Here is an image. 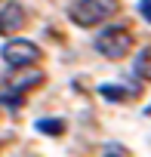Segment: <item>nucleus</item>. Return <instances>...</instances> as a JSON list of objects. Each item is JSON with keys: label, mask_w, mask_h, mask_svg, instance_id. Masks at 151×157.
<instances>
[{"label": "nucleus", "mask_w": 151, "mask_h": 157, "mask_svg": "<svg viewBox=\"0 0 151 157\" xmlns=\"http://www.w3.org/2000/svg\"><path fill=\"white\" fill-rule=\"evenodd\" d=\"M120 10V0H77L71 6V22L77 28H96L99 22H108Z\"/></svg>", "instance_id": "obj_1"}, {"label": "nucleus", "mask_w": 151, "mask_h": 157, "mask_svg": "<svg viewBox=\"0 0 151 157\" xmlns=\"http://www.w3.org/2000/svg\"><path fill=\"white\" fill-rule=\"evenodd\" d=\"M96 49L105 56V59H123L130 49H133V37L123 25H108L99 31L96 37Z\"/></svg>", "instance_id": "obj_2"}, {"label": "nucleus", "mask_w": 151, "mask_h": 157, "mask_svg": "<svg viewBox=\"0 0 151 157\" xmlns=\"http://www.w3.org/2000/svg\"><path fill=\"white\" fill-rule=\"evenodd\" d=\"M40 46L37 43H31V40H10L6 46H3V62L10 65V68H34L37 62H40Z\"/></svg>", "instance_id": "obj_3"}, {"label": "nucleus", "mask_w": 151, "mask_h": 157, "mask_svg": "<svg viewBox=\"0 0 151 157\" xmlns=\"http://www.w3.org/2000/svg\"><path fill=\"white\" fill-rule=\"evenodd\" d=\"M43 80V71H37V68H19L10 80H6V93L0 96L3 102H10V105H16V96H22V93H28L31 86H37Z\"/></svg>", "instance_id": "obj_4"}, {"label": "nucleus", "mask_w": 151, "mask_h": 157, "mask_svg": "<svg viewBox=\"0 0 151 157\" xmlns=\"http://www.w3.org/2000/svg\"><path fill=\"white\" fill-rule=\"evenodd\" d=\"M22 25H25V10H22V3L10 0V3L0 6V37H13Z\"/></svg>", "instance_id": "obj_5"}, {"label": "nucleus", "mask_w": 151, "mask_h": 157, "mask_svg": "<svg viewBox=\"0 0 151 157\" xmlns=\"http://www.w3.org/2000/svg\"><path fill=\"white\" fill-rule=\"evenodd\" d=\"M136 71H139L142 77H151V49H142V52H139V65H136Z\"/></svg>", "instance_id": "obj_6"}, {"label": "nucleus", "mask_w": 151, "mask_h": 157, "mask_svg": "<svg viewBox=\"0 0 151 157\" xmlns=\"http://www.w3.org/2000/svg\"><path fill=\"white\" fill-rule=\"evenodd\" d=\"M37 129H43V132H62V129H65V123H62V120H40V123H37Z\"/></svg>", "instance_id": "obj_7"}, {"label": "nucleus", "mask_w": 151, "mask_h": 157, "mask_svg": "<svg viewBox=\"0 0 151 157\" xmlns=\"http://www.w3.org/2000/svg\"><path fill=\"white\" fill-rule=\"evenodd\" d=\"M139 13H142L145 22H151V0H142V3H139Z\"/></svg>", "instance_id": "obj_8"}]
</instances>
